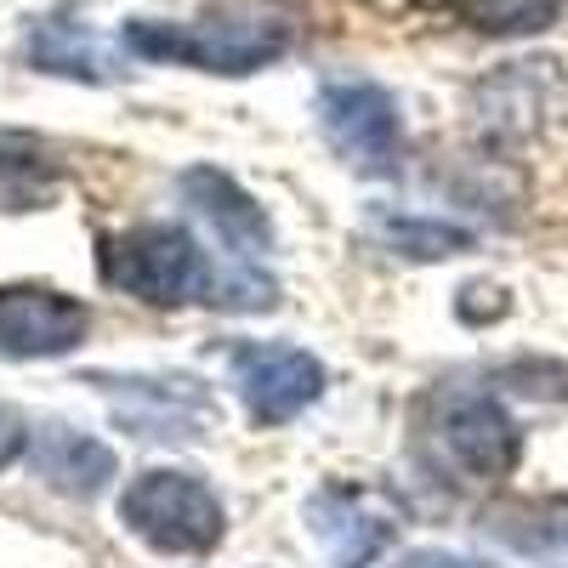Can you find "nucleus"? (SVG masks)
I'll list each match as a JSON object with an SVG mask.
<instances>
[{"label":"nucleus","instance_id":"nucleus-11","mask_svg":"<svg viewBox=\"0 0 568 568\" xmlns=\"http://www.w3.org/2000/svg\"><path fill=\"white\" fill-rule=\"evenodd\" d=\"M449 18L478 34H540L562 18V0H449Z\"/></svg>","mask_w":568,"mask_h":568},{"label":"nucleus","instance_id":"nucleus-10","mask_svg":"<svg viewBox=\"0 0 568 568\" xmlns=\"http://www.w3.org/2000/svg\"><path fill=\"white\" fill-rule=\"evenodd\" d=\"M307 524L324 540V551H329L336 568H364L375 551L387 546V524L382 517H364V506L353 495H342V489H324L307 506Z\"/></svg>","mask_w":568,"mask_h":568},{"label":"nucleus","instance_id":"nucleus-12","mask_svg":"<svg viewBox=\"0 0 568 568\" xmlns=\"http://www.w3.org/2000/svg\"><path fill=\"white\" fill-rule=\"evenodd\" d=\"M29 58L45 74H69V80H103V58L91 52V40L63 29V23H40L29 40Z\"/></svg>","mask_w":568,"mask_h":568},{"label":"nucleus","instance_id":"nucleus-15","mask_svg":"<svg viewBox=\"0 0 568 568\" xmlns=\"http://www.w3.org/2000/svg\"><path fill=\"white\" fill-rule=\"evenodd\" d=\"M540 517H546V529H540V540H546V546H557V551H568V500L546 506Z\"/></svg>","mask_w":568,"mask_h":568},{"label":"nucleus","instance_id":"nucleus-1","mask_svg":"<svg viewBox=\"0 0 568 568\" xmlns=\"http://www.w3.org/2000/svg\"><path fill=\"white\" fill-rule=\"evenodd\" d=\"M125 45L136 58L182 63L200 74H256L291 52V23H278V18H200V23L131 18Z\"/></svg>","mask_w":568,"mask_h":568},{"label":"nucleus","instance_id":"nucleus-13","mask_svg":"<svg viewBox=\"0 0 568 568\" xmlns=\"http://www.w3.org/2000/svg\"><path fill=\"white\" fill-rule=\"evenodd\" d=\"M382 240L404 256H420V262H438V256H455L471 245L466 227H449V222H426V216H382Z\"/></svg>","mask_w":568,"mask_h":568},{"label":"nucleus","instance_id":"nucleus-9","mask_svg":"<svg viewBox=\"0 0 568 568\" xmlns=\"http://www.w3.org/2000/svg\"><path fill=\"white\" fill-rule=\"evenodd\" d=\"M29 466L45 489L58 495H74V500H91L103 495L109 478H114V449L85 438V433H69V426H45V433L29 438Z\"/></svg>","mask_w":568,"mask_h":568},{"label":"nucleus","instance_id":"nucleus-7","mask_svg":"<svg viewBox=\"0 0 568 568\" xmlns=\"http://www.w3.org/2000/svg\"><path fill=\"white\" fill-rule=\"evenodd\" d=\"M444 449L478 484H495V478H506V471L517 466L524 438H517V420L495 398H449V409H444Z\"/></svg>","mask_w":568,"mask_h":568},{"label":"nucleus","instance_id":"nucleus-3","mask_svg":"<svg viewBox=\"0 0 568 568\" xmlns=\"http://www.w3.org/2000/svg\"><path fill=\"white\" fill-rule=\"evenodd\" d=\"M98 262H103V278L114 291L149 302V307H176L187 296L211 291L205 251L176 222H136L125 233H109Z\"/></svg>","mask_w":568,"mask_h":568},{"label":"nucleus","instance_id":"nucleus-16","mask_svg":"<svg viewBox=\"0 0 568 568\" xmlns=\"http://www.w3.org/2000/svg\"><path fill=\"white\" fill-rule=\"evenodd\" d=\"M409 568H484V562H471V557H449V551H420V557H409Z\"/></svg>","mask_w":568,"mask_h":568},{"label":"nucleus","instance_id":"nucleus-5","mask_svg":"<svg viewBox=\"0 0 568 568\" xmlns=\"http://www.w3.org/2000/svg\"><path fill=\"white\" fill-rule=\"evenodd\" d=\"M233 387L256 426H284L324 393V364L291 342H256L233 353Z\"/></svg>","mask_w":568,"mask_h":568},{"label":"nucleus","instance_id":"nucleus-6","mask_svg":"<svg viewBox=\"0 0 568 568\" xmlns=\"http://www.w3.org/2000/svg\"><path fill=\"white\" fill-rule=\"evenodd\" d=\"M91 336V307L52 284H7L0 291V353L7 358H63Z\"/></svg>","mask_w":568,"mask_h":568},{"label":"nucleus","instance_id":"nucleus-8","mask_svg":"<svg viewBox=\"0 0 568 568\" xmlns=\"http://www.w3.org/2000/svg\"><path fill=\"white\" fill-rule=\"evenodd\" d=\"M182 194H187V205H194V211L216 227V240L240 256V262H256V256L273 245V227H267L262 205H256L227 171L194 165V171L182 176Z\"/></svg>","mask_w":568,"mask_h":568},{"label":"nucleus","instance_id":"nucleus-2","mask_svg":"<svg viewBox=\"0 0 568 568\" xmlns=\"http://www.w3.org/2000/svg\"><path fill=\"white\" fill-rule=\"evenodd\" d=\"M120 524L165 557H205L222 546V500L205 478L194 471H171V466H154L142 478L125 484L120 495Z\"/></svg>","mask_w":568,"mask_h":568},{"label":"nucleus","instance_id":"nucleus-14","mask_svg":"<svg viewBox=\"0 0 568 568\" xmlns=\"http://www.w3.org/2000/svg\"><path fill=\"white\" fill-rule=\"evenodd\" d=\"M23 449H29V420L12 404H0V471H7Z\"/></svg>","mask_w":568,"mask_h":568},{"label":"nucleus","instance_id":"nucleus-4","mask_svg":"<svg viewBox=\"0 0 568 568\" xmlns=\"http://www.w3.org/2000/svg\"><path fill=\"white\" fill-rule=\"evenodd\" d=\"M318 125L358 176H393L404 154V120L387 85L375 80H329L318 91Z\"/></svg>","mask_w":568,"mask_h":568}]
</instances>
